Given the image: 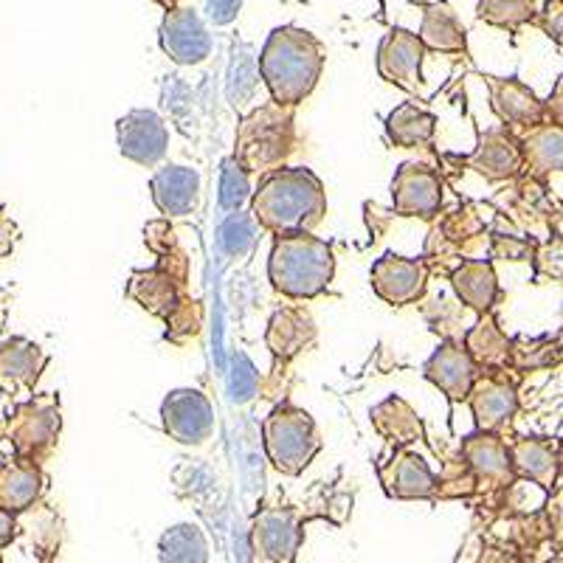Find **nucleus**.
I'll list each match as a JSON object with an SVG mask.
<instances>
[{
	"instance_id": "nucleus-20",
	"label": "nucleus",
	"mask_w": 563,
	"mask_h": 563,
	"mask_svg": "<svg viewBox=\"0 0 563 563\" xmlns=\"http://www.w3.org/2000/svg\"><path fill=\"white\" fill-rule=\"evenodd\" d=\"M180 288L184 285L169 271H164L158 265V268L150 271H135L128 282V296L133 301H139L147 313L167 321L180 308V301L186 299Z\"/></svg>"
},
{
	"instance_id": "nucleus-22",
	"label": "nucleus",
	"mask_w": 563,
	"mask_h": 563,
	"mask_svg": "<svg viewBox=\"0 0 563 563\" xmlns=\"http://www.w3.org/2000/svg\"><path fill=\"white\" fill-rule=\"evenodd\" d=\"M422 26L417 37L422 40L426 52L440 54H465L467 52V32L456 18L454 7L449 0H434V3H420Z\"/></svg>"
},
{
	"instance_id": "nucleus-6",
	"label": "nucleus",
	"mask_w": 563,
	"mask_h": 563,
	"mask_svg": "<svg viewBox=\"0 0 563 563\" xmlns=\"http://www.w3.org/2000/svg\"><path fill=\"white\" fill-rule=\"evenodd\" d=\"M442 175L431 164L406 161L391 178V211L400 218L434 220L442 209Z\"/></svg>"
},
{
	"instance_id": "nucleus-25",
	"label": "nucleus",
	"mask_w": 563,
	"mask_h": 563,
	"mask_svg": "<svg viewBox=\"0 0 563 563\" xmlns=\"http://www.w3.org/2000/svg\"><path fill=\"white\" fill-rule=\"evenodd\" d=\"M434 130L437 115L417 108L415 102H404L400 108H395L386 115V139L395 147H422V144H429L434 139Z\"/></svg>"
},
{
	"instance_id": "nucleus-43",
	"label": "nucleus",
	"mask_w": 563,
	"mask_h": 563,
	"mask_svg": "<svg viewBox=\"0 0 563 563\" xmlns=\"http://www.w3.org/2000/svg\"><path fill=\"white\" fill-rule=\"evenodd\" d=\"M544 108H547V119H550V124H558V128H563V77L558 79L550 102H547Z\"/></svg>"
},
{
	"instance_id": "nucleus-36",
	"label": "nucleus",
	"mask_w": 563,
	"mask_h": 563,
	"mask_svg": "<svg viewBox=\"0 0 563 563\" xmlns=\"http://www.w3.org/2000/svg\"><path fill=\"white\" fill-rule=\"evenodd\" d=\"M476 474L471 471V465L465 462V456L460 454V460L449 462L442 467L440 479H437V496L442 499H456V496H471L476 490Z\"/></svg>"
},
{
	"instance_id": "nucleus-3",
	"label": "nucleus",
	"mask_w": 563,
	"mask_h": 563,
	"mask_svg": "<svg viewBox=\"0 0 563 563\" xmlns=\"http://www.w3.org/2000/svg\"><path fill=\"white\" fill-rule=\"evenodd\" d=\"M335 274L333 249L310 231L276 234L268 256V276L276 294L288 299H316L330 288Z\"/></svg>"
},
{
	"instance_id": "nucleus-37",
	"label": "nucleus",
	"mask_w": 563,
	"mask_h": 563,
	"mask_svg": "<svg viewBox=\"0 0 563 563\" xmlns=\"http://www.w3.org/2000/svg\"><path fill=\"white\" fill-rule=\"evenodd\" d=\"M260 386H263V380H260L254 361L245 352H238L234 361H231V400L234 404H249V400L260 395Z\"/></svg>"
},
{
	"instance_id": "nucleus-29",
	"label": "nucleus",
	"mask_w": 563,
	"mask_h": 563,
	"mask_svg": "<svg viewBox=\"0 0 563 563\" xmlns=\"http://www.w3.org/2000/svg\"><path fill=\"white\" fill-rule=\"evenodd\" d=\"M512 467L525 479L538 482V485H552L558 474V462L552 449L541 440H519L510 445Z\"/></svg>"
},
{
	"instance_id": "nucleus-39",
	"label": "nucleus",
	"mask_w": 563,
	"mask_h": 563,
	"mask_svg": "<svg viewBox=\"0 0 563 563\" xmlns=\"http://www.w3.org/2000/svg\"><path fill=\"white\" fill-rule=\"evenodd\" d=\"M532 249L536 245L530 240L519 238V234H493V249L490 254L496 260H510V263H525V260H532Z\"/></svg>"
},
{
	"instance_id": "nucleus-18",
	"label": "nucleus",
	"mask_w": 563,
	"mask_h": 563,
	"mask_svg": "<svg viewBox=\"0 0 563 563\" xmlns=\"http://www.w3.org/2000/svg\"><path fill=\"white\" fill-rule=\"evenodd\" d=\"M467 400H471V409H474L476 429L485 431V434H496V431L505 429L512 415H516V409H519L516 386L501 378V375H493V372L476 380Z\"/></svg>"
},
{
	"instance_id": "nucleus-11",
	"label": "nucleus",
	"mask_w": 563,
	"mask_h": 563,
	"mask_svg": "<svg viewBox=\"0 0 563 563\" xmlns=\"http://www.w3.org/2000/svg\"><path fill=\"white\" fill-rule=\"evenodd\" d=\"M256 563H290L299 552L305 532L299 516L288 507H265L251 530Z\"/></svg>"
},
{
	"instance_id": "nucleus-40",
	"label": "nucleus",
	"mask_w": 563,
	"mask_h": 563,
	"mask_svg": "<svg viewBox=\"0 0 563 563\" xmlns=\"http://www.w3.org/2000/svg\"><path fill=\"white\" fill-rule=\"evenodd\" d=\"M144 243L150 245V251H153L155 256H164V254H169V251L178 249V243H175V231H173V225H169V220H153V223L144 229Z\"/></svg>"
},
{
	"instance_id": "nucleus-8",
	"label": "nucleus",
	"mask_w": 563,
	"mask_h": 563,
	"mask_svg": "<svg viewBox=\"0 0 563 563\" xmlns=\"http://www.w3.org/2000/svg\"><path fill=\"white\" fill-rule=\"evenodd\" d=\"M115 135H119V150L128 161L139 167H158L167 158L169 150V130L155 110H130L115 122Z\"/></svg>"
},
{
	"instance_id": "nucleus-38",
	"label": "nucleus",
	"mask_w": 563,
	"mask_h": 563,
	"mask_svg": "<svg viewBox=\"0 0 563 563\" xmlns=\"http://www.w3.org/2000/svg\"><path fill=\"white\" fill-rule=\"evenodd\" d=\"M251 65H254V54H251V48L245 45L243 57L234 59V68H231V79H229V99L234 108H243V104L254 97L256 79L263 77V74H260V68H254L245 74V68H251Z\"/></svg>"
},
{
	"instance_id": "nucleus-19",
	"label": "nucleus",
	"mask_w": 563,
	"mask_h": 563,
	"mask_svg": "<svg viewBox=\"0 0 563 563\" xmlns=\"http://www.w3.org/2000/svg\"><path fill=\"white\" fill-rule=\"evenodd\" d=\"M462 456L476 474V482L490 487L512 485L516 479V467H512L510 449L496 434H471L462 442Z\"/></svg>"
},
{
	"instance_id": "nucleus-33",
	"label": "nucleus",
	"mask_w": 563,
	"mask_h": 563,
	"mask_svg": "<svg viewBox=\"0 0 563 563\" xmlns=\"http://www.w3.org/2000/svg\"><path fill=\"white\" fill-rule=\"evenodd\" d=\"M43 364V355L29 341H9L7 346H0V372L9 378L32 380L37 378V369Z\"/></svg>"
},
{
	"instance_id": "nucleus-31",
	"label": "nucleus",
	"mask_w": 563,
	"mask_h": 563,
	"mask_svg": "<svg viewBox=\"0 0 563 563\" xmlns=\"http://www.w3.org/2000/svg\"><path fill=\"white\" fill-rule=\"evenodd\" d=\"M476 18L487 26L516 32L525 23H536L538 3L536 0H479L476 3Z\"/></svg>"
},
{
	"instance_id": "nucleus-21",
	"label": "nucleus",
	"mask_w": 563,
	"mask_h": 563,
	"mask_svg": "<svg viewBox=\"0 0 563 563\" xmlns=\"http://www.w3.org/2000/svg\"><path fill=\"white\" fill-rule=\"evenodd\" d=\"M268 350L274 355L276 364H288L294 361L299 352H305L308 346H313L316 341V324L310 319V313H305L301 308H282L271 316L268 333Z\"/></svg>"
},
{
	"instance_id": "nucleus-7",
	"label": "nucleus",
	"mask_w": 563,
	"mask_h": 563,
	"mask_svg": "<svg viewBox=\"0 0 563 563\" xmlns=\"http://www.w3.org/2000/svg\"><path fill=\"white\" fill-rule=\"evenodd\" d=\"M164 431L180 445H203L214 434V409L198 389H175L161 404Z\"/></svg>"
},
{
	"instance_id": "nucleus-9",
	"label": "nucleus",
	"mask_w": 563,
	"mask_h": 563,
	"mask_svg": "<svg viewBox=\"0 0 563 563\" xmlns=\"http://www.w3.org/2000/svg\"><path fill=\"white\" fill-rule=\"evenodd\" d=\"M161 48L173 63L178 65H200L211 57L214 40H211L209 26L203 23L198 9L178 7L167 12L161 23Z\"/></svg>"
},
{
	"instance_id": "nucleus-46",
	"label": "nucleus",
	"mask_w": 563,
	"mask_h": 563,
	"mask_svg": "<svg viewBox=\"0 0 563 563\" xmlns=\"http://www.w3.org/2000/svg\"><path fill=\"white\" fill-rule=\"evenodd\" d=\"M555 563H563V561H555Z\"/></svg>"
},
{
	"instance_id": "nucleus-2",
	"label": "nucleus",
	"mask_w": 563,
	"mask_h": 563,
	"mask_svg": "<svg viewBox=\"0 0 563 563\" xmlns=\"http://www.w3.org/2000/svg\"><path fill=\"white\" fill-rule=\"evenodd\" d=\"M324 70V48L299 26H279L268 34L260 52V74L271 102L296 108L313 93Z\"/></svg>"
},
{
	"instance_id": "nucleus-13",
	"label": "nucleus",
	"mask_w": 563,
	"mask_h": 563,
	"mask_svg": "<svg viewBox=\"0 0 563 563\" xmlns=\"http://www.w3.org/2000/svg\"><path fill=\"white\" fill-rule=\"evenodd\" d=\"M422 375L449 397V400H467L476 386V361L460 341H442L440 350L426 361Z\"/></svg>"
},
{
	"instance_id": "nucleus-35",
	"label": "nucleus",
	"mask_w": 563,
	"mask_h": 563,
	"mask_svg": "<svg viewBox=\"0 0 563 563\" xmlns=\"http://www.w3.org/2000/svg\"><path fill=\"white\" fill-rule=\"evenodd\" d=\"M200 327H203V305H200L198 299H189V296H186V299L180 301V308L167 319V341H173V344H186V341L195 339V335L200 333Z\"/></svg>"
},
{
	"instance_id": "nucleus-5",
	"label": "nucleus",
	"mask_w": 563,
	"mask_h": 563,
	"mask_svg": "<svg viewBox=\"0 0 563 563\" xmlns=\"http://www.w3.org/2000/svg\"><path fill=\"white\" fill-rule=\"evenodd\" d=\"M265 454L276 471L288 476H299L321 451L319 431L313 417L299 406L282 404L265 417L263 422Z\"/></svg>"
},
{
	"instance_id": "nucleus-23",
	"label": "nucleus",
	"mask_w": 563,
	"mask_h": 563,
	"mask_svg": "<svg viewBox=\"0 0 563 563\" xmlns=\"http://www.w3.org/2000/svg\"><path fill=\"white\" fill-rule=\"evenodd\" d=\"M451 288L476 316H487L499 299V279L487 260H465L451 271Z\"/></svg>"
},
{
	"instance_id": "nucleus-24",
	"label": "nucleus",
	"mask_w": 563,
	"mask_h": 563,
	"mask_svg": "<svg viewBox=\"0 0 563 563\" xmlns=\"http://www.w3.org/2000/svg\"><path fill=\"white\" fill-rule=\"evenodd\" d=\"M372 422H375L378 434L386 437L395 449H409L411 442L420 440L422 434V422L417 411L397 395L386 397L384 404L372 409Z\"/></svg>"
},
{
	"instance_id": "nucleus-17",
	"label": "nucleus",
	"mask_w": 563,
	"mask_h": 563,
	"mask_svg": "<svg viewBox=\"0 0 563 563\" xmlns=\"http://www.w3.org/2000/svg\"><path fill=\"white\" fill-rule=\"evenodd\" d=\"M380 482L391 499H434L437 476L426 456L411 449H397L386 465H380Z\"/></svg>"
},
{
	"instance_id": "nucleus-10",
	"label": "nucleus",
	"mask_w": 563,
	"mask_h": 563,
	"mask_svg": "<svg viewBox=\"0 0 563 563\" xmlns=\"http://www.w3.org/2000/svg\"><path fill=\"white\" fill-rule=\"evenodd\" d=\"M429 285V263L426 260H411V256L384 254L372 265V290L384 299L386 305L406 308L411 301L422 299Z\"/></svg>"
},
{
	"instance_id": "nucleus-16",
	"label": "nucleus",
	"mask_w": 563,
	"mask_h": 563,
	"mask_svg": "<svg viewBox=\"0 0 563 563\" xmlns=\"http://www.w3.org/2000/svg\"><path fill=\"white\" fill-rule=\"evenodd\" d=\"M150 192H153V203L164 214V220L189 218L198 211L200 203L198 169L180 167V164L161 167L150 180Z\"/></svg>"
},
{
	"instance_id": "nucleus-12",
	"label": "nucleus",
	"mask_w": 563,
	"mask_h": 563,
	"mask_svg": "<svg viewBox=\"0 0 563 563\" xmlns=\"http://www.w3.org/2000/svg\"><path fill=\"white\" fill-rule=\"evenodd\" d=\"M426 45L409 29H391L378 45V74L395 88L417 93L422 88V59Z\"/></svg>"
},
{
	"instance_id": "nucleus-32",
	"label": "nucleus",
	"mask_w": 563,
	"mask_h": 563,
	"mask_svg": "<svg viewBox=\"0 0 563 563\" xmlns=\"http://www.w3.org/2000/svg\"><path fill=\"white\" fill-rule=\"evenodd\" d=\"M254 198L251 192V173L234 155L220 164V189L218 200L225 211H243V206Z\"/></svg>"
},
{
	"instance_id": "nucleus-45",
	"label": "nucleus",
	"mask_w": 563,
	"mask_h": 563,
	"mask_svg": "<svg viewBox=\"0 0 563 563\" xmlns=\"http://www.w3.org/2000/svg\"><path fill=\"white\" fill-rule=\"evenodd\" d=\"M158 7H164L167 12H173V9H178V0H155Z\"/></svg>"
},
{
	"instance_id": "nucleus-30",
	"label": "nucleus",
	"mask_w": 563,
	"mask_h": 563,
	"mask_svg": "<svg viewBox=\"0 0 563 563\" xmlns=\"http://www.w3.org/2000/svg\"><path fill=\"white\" fill-rule=\"evenodd\" d=\"M260 229H263V225L256 223V218L251 211H229L218 229L220 249H223V254L231 256V260H243V256H249L251 251H254Z\"/></svg>"
},
{
	"instance_id": "nucleus-1",
	"label": "nucleus",
	"mask_w": 563,
	"mask_h": 563,
	"mask_svg": "<svg viewBox=\"0 0 563 563\" xmlns=\"http://www.w3.org/2000/svg\"><path fill=\"white\" fill-rule=\"evenodd\" d=\"M251 214L274 234L313 231L327 214V195L319 175L305 167H279L263 175L251 198Z\"/></svg>"
},
{
	"instance_id": "nucleus-26",
	"label": "nucleus",
	"mask_w": 563,
	"mask_h": 563,
	"mask_svg": "<svg viewBox=\"0 0 563 563\" xmlns=\"http://www.w3.org/2000/svg\"><path fill=\"white\" fill-rule=\"evenodd\" d=\"M521 150H525V167L538 178L558 173V169L563 173V128L558 124H541L527 133Z\"/></svg>"
},
{
	"instance_id": "nucleus-14",
	"label": "nucleus",
	"mask_w": 563,
	"mask_h": 563,
	"mask_svg": "<svg viewBox=\"0 0 563 563\" xmlns=\"http://www.w3.org/2000/svg\"><path fill=\"white\" fill-rule=\"evenodd\" d=\"M462 164L474 167L482 178L499 184V180H512L516 175H521V169H525V150H521L519 139L507 128L487 130V133L479 135L476 153L462 158Z\"/></svg>"
},
{
	"instance_id": "nucleus-28",
	"label": "nucleus",
	"mask_w": 563,
	"mask_h": 563,
	"mask_svg": "<svg viewBox=\"0 0 563 563\" xmlns=\"http://www.w3.org/2000/svg\"><path fill=\"white\" fill-rule=\"evenodd\" d=\"M465 350L471 352V358L476 361V366H487V369H496V366H505L510 358V341L505 339V333L499 330L496 319L490 313L482 316L479 324L467 333Z\"/></svg>"
},
{
	"instance_id": "nucleus-44",
	"label": "nucleus",
	"mask_w": 563,
	"mask_h": 563,
	"mask_svg": "<svg viewBox=\"0 0 563 563\" xmlns=\"http://www.w3.org/2000/svg\"><path fill=\"white\" fill-rule=\"evenodd\" d=\"M9 538H12V519H9V512L0 510V544H7Z\"/></svg>"
},
{
	"instance_id": "nucleus-27",
	"label": "nucleus",
	"mask_w": 563,
	"mask_h": 563,
	"mask_svg": "<svg viewBox=\"0 0 563 563\" xmlns=\"http://www.w3.org/2000/svg\"><path fill=\"white\" fill-rule=\"evenodd\" d=\"M161 563H209V541L198 525H175L161 536Z\"/></svg>"
},
{
	"instance_id": "nucleus-34",
	"label": "nucleus",
	"mask_w": 563,
	"mask_h": 563,
	"mask_svg": "<svg viewBox=\"0 0 563 563\" xmlns=\"http://www.w3.org/2000/svg\"><path fill=\"white\" fill-rule=\"evenodd\" d=\"M40 493V474L32 467H14L0 482V501L7 510H23Z\"/></svg>"
},
{
	"instance_id": "nucleus-41",
	"label": "nucleus",
	"mask_w": 563,
	"mask_h": 563,
	"mask_svg": "<svg viewBox=\"0 0 563 563\" xmlns=\"http://www.w3.org/2000/svg\"><path fill=\"white\" fill-rule=\"evenodd\" d=\"M538 26L563 48V0H547V7L538 14Z\"/></svg>"
},
{
	"instance_id": "nucleus-4",
	"label": "nucleus",
	"mask_w": 563,
	"mask_h": 563,
	"mask_svg": "<svg viewBox=\"0 0 563 563\" xmlns=\"http://www.w3.org/2000/svg\"><path fill=\"white\" fill-rule=\"evenodd\" d=\"M296 150V124L294 108L282 104H263L251 110L238 128V153L234 158L249 173H274L288 155Z\"/></svg>"
},
{
	"instance_id": "nucleus-42",
	"label": "nucleus",
	"mask_w": 563,
	"mask_h": 563,
	"mask_svg": "<svg viewBox=\"0 0 563 563\" xmlns=\"http://www.w3.org/2000/svg\"><path fill=\"white\" fill-rule=\"evenodd\" d=\"M206 18L214 23V26H231L238 20L240 9H243V0H203Z\"/></svg>"
},
{
	"instance_id": "nucleus-15",
	"label": "nucleus",
	"mask_w": 563,
	"mask_h": 563,
	"mask_svg": "<svg viewBox=\"0 0 563 563\" xmlns=\"http://www.w3.org/2000/svg\"><path fill=\"white\" fill-rule=\"evenodd\" d=\"M487 88H490L493 113L499 115V122L505 128L532 133V130L544 124V102H538V97L525 82H519V79L487 77Z\"/></svg>"
}]
</instances>
